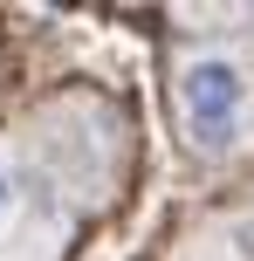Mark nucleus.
I'll return each instance as SVG.
<instances>
[{
  "mask_svg": "<svg viewBox=\"0 0 254 261\" xmlns=\"http://www.w3.org/2000/svg\"><path fill=\"white\" fill-rule=\"evenodd\" d=\"M179 96V130L200 158H227L254 138V41L213 35L192 41L172 69Z\"/></svg>",
  "mask_w": 254,
  "mask_h": 261,
  "instance_id": "f257e3e1",
  "label": "nucleus"
},
{
  "mask_svg": "<svg viewBox=\"0 0 254 261\" xmlns=\"http://www.w3.org/2000/svg\"><path fill=\"white\" fill-rule=\"evenodd\" d=\"M14 206H21V179H14V165H7V158H0V234H7Z\"/></svg>",
  "mask_w": 254,
  "mask_h": 261,
  "instance_id": "f03ea898",
  "label": "nucleus"
}]
</instances>
